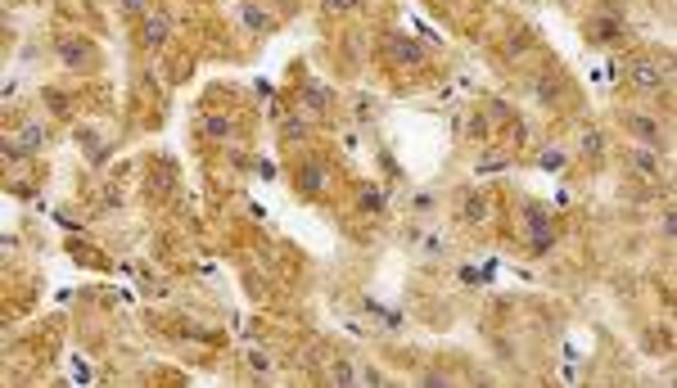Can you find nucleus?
Instances as JSON below:
<instances>
[{"instance_id":"1","label":"nucleus","mask_w":677,"mask_h":388,"mask_svg":"<svg viewBox=\"0 0 677 388\" xmlns=\"http://www.w3.org/2000/svg\"><path fill=\"white\" fill-rule=\"evenodd\" d=\"M587 36L591 41H601V45H614V41H623L628 36V27H623V19H619V10H605V14H596V19H587Z\"/></svg>"},{"instance_id":"2","label":"nucleus","mask_w":677,"mask_h":388,"mask_svg":"<svg viewBox=\"0 0 677 388\" xmlns=\"http://www.w3.org/2000/svg\"><path fill=\"white\" fill-rule=\"evenodd\" d=\"M628 77H632V82H637L641 90H664V82H668V73L655 64V59H632Z\"/></svg>"},{"instance_id":"3","label":"nucleus","mask_w":677,"mask_h":388,"mask_svg":"<svg viewBox=\"0 0 677 388\" xmlns=\"http://www.w3.org/2000/svg\"><path fill=\"white\" fill-rule=\"evenodd\" d=\"M54 50H59V54H64V64L68 68H86L91 64V59H95V54H91V45L86 41H82V36H54Z\"/></svg>"},{"instance_id":"4","label":"nucleus","mask_w":677,"mask_h":388,"mask_svg":"<svg viewBox=\"0 0 677 388\" xmlns=\"http://www.w3.org/2000/svg\"><path fill=\"white\" fill-rule=\"evenodd\" d=\"M528 230H533V248H538V253H551L556 230H551V217L542 213V208H528Z\"/></svg>"},{"instance_id":"5","label":"nucleus","mask_w":677,"mask_h":388,"mask_svg":"<svg viewBox=\"0 0 677 388\" xmlns=\"http://www.w3.org/2000/svg\"><path fill=\"white\" fill-rule=\"evenodd\" d=\"M384 50L393 54L398 64H420V59H425V50H420L411 36H402V32H388V36H384Z\"/></svg>"},{"instance_id":"6","label":"nucleus","mask_w":677,"mask_h":388,"mask_svg":"<svg viewBox=\"0 0 677 388\" xmlns=\"http://www.w3.org/2000/svg\"><path fill=\"white\" fill-rule=\"evenodd\" d=\"M623 127L632 131V136H641V141L650 145V149H664V131H659V127H655L650 118H637V113H623Z\"/></svg>"},{"instance_id":"7","label":"nucleus","mask_w":677,"mask_h":388,"mask_svg":"<svg viewBox=\"0 0 677 388\" xmlns=\"http://www.w3.org/2000/svg\"><path fill=\"white\" fill-rule=\"evenodd\" d=\"M172 36V23H167V14H145V45H163Z\"/></svg>"},{"instance_id":"8","label":"nucleus","mask_w":677,"mask_h":388,"mask_svg":"<svg viewBox=\"0 0 677 388\" xmlns=\"http://www.w3.org/2000/svg\"><path fill=\"white\" fill-rule=\"evenodd\" d=\"M325 181H330V172H325L321 162H307V167H298V185H302L307 194H321Z\"/></svg>"},{"instance_id":"9","label":"nucleus","mask_w":677,"mask_h":388,"mask_svg":"<svg viewBox=\"0 0 677 388\" xmlns=\"http://www.w3.org/2000/svg\"><path fill=\"white\" fill-rule=\"evenodd\" d=\"M239 19H244L248 32H258V36H267V32H271V14H262L258 5H239Z\"/></svg>"},{"instance_id":"10","label":"nucleus","mask_w":677,"mask_h":388,"mask_svg":"<svg viewBox=\"0 0 677 388\" xmlns=\"http://www.w3.org/2000/svg\"><path fill=\"white\" fill-rule=\"evenodd\" d=\"M533 90H538V99H542V104H556V99H560V82H556L551 73H542L538 82H533Z\"/></svg>"},{"instance_id":"11","label":"nucleus","mask_w":677,"mask_h":388,"mask_svg":"<svg viewBox=\"0 0 677 388\" xmlns=\"http://www.w3.org/2000/svg\"><path fill=\"white\" fill-rule=\"evenodd\" d=\"M302 104H312V108H321V113H325V108L334 104V95L325 86H312V82H307V86H302Z\"/></svg>"},{"instance_id":"12","label":"nucleus","mask_w":677,"mask_h":388,"mask_svg":"<svg viewBox=\"0 0 677 388\" xmlns=\"http://www.w3.org/2000/svg\"><path fill=\"white\" fill-rule=\"evenodd\" d=\"M45 104H50V113H59V118L73 113V99H68L64 90H45Z\"/></svg>"},{"instance_id":"13","label":"nucleus","mask_w":677,"mask_h":388,"mask_svg":"<svg viewBox=\"0 0 677 388\" xmlns=\"http://www.w3.org/2000/svg\"><path fill=\"white\" fill-rule=\"evenodd\" d=\"M361 213H384V194H379L375 185H366L361 190Z\"/></svg>"},{"instance_id":"14","label":"nucleus","mask_w":677,"mask_h":388,"mask_svg":"<svg viewBox=\"0 0 677 388\" xmlns=\"http://www.w3.org/2000/svg\"><path fill=\"white\" fill-rule=\"evenodd\" d=\"M484 213H488V204L479 199V194H470V199H465V208H461L465 221H484Z\"/></svg>"},{"instance_id":"15","label":"nucleus","mask_w":677,"mask_h":388,"mask_svg":"<svg viewBox=\"0 0 677 388\" xmlns=\"http://www.w3.org/2000/svg\"><path fill=\"white\" fill-rule=\"evenodd\" d=\"M628 162H632L637 172H645V176H659V167H655V158H650V154H641V149H632V154H628Z\"/></svg>"},{"instance_id":"16","label":"nucleus","mask_w":677,"mask_h":388,"mask_svg":"<svg viewBox=\"0 0 677 388\" xmlns=\"http://www.w3.org/2000/svg\"><path fill=\"white\" fill-rule=\"evenodd\" d=\"M204 131L213 136V141H226V136H230V118H208Z\"/></svg>"},{"instance_id":"17","label":"nucleus","mask_w":677,"mask_h":388,"mask_svg":"<svg viewBox=\"0 0 677 388\" xmlns=\"http://www.w3.org/2000/svg\"><path fill=\"white\" fill-rule=\"evenodd\" d=\"M19 141H23V149H27V154H36L45 136H41V127H23V136H19Z\"/></svg>"},{"instance_id":"18","label":"nucleus","mask_w":677,"mask_h":388,"mask_svg":"<svg viewBox=\"0 0 677 388\" xmlns=\"http://www.w3.org/2000/svg\"><path fill=\"white\" fill-rule=\"evenodd\" d=\"M285 141H298V136H307V127H302V118H285Z\"/></svg>"},{"instance_id":"19","label":"nucleus","mask_w":677,"mask_h":388,"mask_svg":"<svg viewBox=\"0 0 677 388\" xmlns=\"http://www.w3.org/2000/svg\"><path fill=\"white\" fill-rule=\"evenodd\" d=\"M601 131H587V136H582V149H587V154H601Z\"/></svg>"},{"instance_id":"20","label":"nucleus","mask_w":677,"mask_h":388,"mask_svg":"<svg viewBox=\"0 0 677 388\" xmlns=\"http://www.w3.org/2000/svg\"><path fill=\"white\" fill-rule=\"evenodd\" d=\"M542 167H547V172H560V167H565V154H542Z\"/></svg>"},{"instance_id":"21","label":"nucleus","mask_w":677,"mask_h":388,"mask_svg":"<svg viewBox=\"0 0 677 388\" xmlns=\"http://www.w3.org/2000/svg\"><path fill=\"white\" fill-rule=\"evenodd\" d=\"M118 5H122L127 14H145V0H118Z\"/></svg>"},{"instance_id":"22","label":"nucleus","mask_w":677,"mask_h":388,"mask_svg":"<svg viewBox=\"0 0 677 388\" xmlns=\"http://www.w3.org/2000/svg\"><path fill=\"white\" fill-rule=\"evenodd\" d=\"M497 167H506V158H484L479 162V172H497Z\"/></svg>"},{"instance_id":"23","label":"nucleus","mask_w":677,"mask_h":388,"mask_svg":"<svg viewBox=\"0 0 677 388\" xmlns=\"http://www.w3.org/2000/svg\"><path fill=\"white\" fill-rule=\"evenodd\" d=\"M506 50H510V54H519V50H528V36H524V32H519V36H515V41L506 45Z\"/></svg>"},{"instance_id":"24","label":"nucleus","mask_w":677,"mask_h":388,"mask_svg":"<svg viewBox=\"0 0 677 388\" xmlns=\"http://www.w3.org/2000/svg\"><path fill=\"white\" fill-rule=\"evenodd\" d=\"M253 370H271V356L267 352H253Z\"/></svg>"},{"instance_id":"25","label":"nucleus","mask_w":677,"mask_h":388,"mask_svg":"<svg viewBox=\"0 0 677 388\" xmlns=\"http://www.w3.org/2000/svg\"><path fill=\"white\" fill-rule=\"evenodd\" d=\"M357 0H325V10H353Z\"/></svg>"}]
</instances>
